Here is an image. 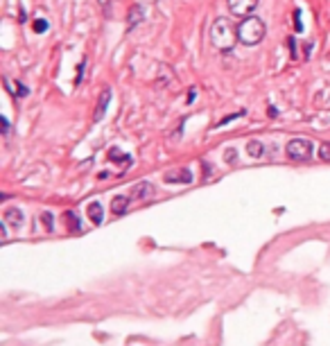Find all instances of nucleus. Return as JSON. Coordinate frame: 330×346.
Returning <instances> with one entry per match:
<instances>
[{
	"mask_svg": "<svg viewBox=\"0 0 330 346\" xmlns=\"http://www.w3.org/2000/svg\"><path fill=\"white\" fill-rule=\"evenodd\" d=\"M2 129H5V134H9V123H7V118H2Z\"/></svg>",
	"mask_w": 330,
	"mask_h": 346,
	"instance_id": "obj_22",
	"label": "nucleus"
},
{
	"mask_svg": "<svg viewBox=\"0 0 330 346\" xmlns=\"http://www.w3.org/2000/svg\"><path fill=\"white\" fill-rule=\"evenodd\" d=\"M32 27H34V32H39V34H43V32H47V21H46V18H36V21H34V25H32Z\"/></svg>",
	"mask_w": 330,
	"mask_h": 346,
	"instance_id": "obj_16",
	"label": "nucleus"
},
{
	"mask_svg": "<svg viewBox=\"0 0 330 346\" xmlns=\"http://www.w3.org/2000/svg\"><path fill=\"white\" fill-rule=\"evenodd\" d=\"M23 211H18L16 206H9V208H5V222L9 224V226H21V224H23Z\"/></svg>",
	"mask_w": 330,
	"mask_h": 346,
	"instance_id": "obj_8",
	"label": "nucleus"
},
{
	"mask_svg": "<svg viewBox=\"0 0 330 346\" xmlns=\"http://www.w3.org/2000/svg\"><path fill=\"white\" fill-rule=\"evenodd\" d=\"M127 208H129V197H127V195H116V197L111 199L113 215H124V213H127Z\"/></svg>",
	"mask_w": 330,
	"mask_h": 346,
	"instance_id": "obj_9",
	"label": "nucleus"
},
{
	"mask_svg": "<svg viewBox=\"0 0 330 346\" xmlns=\"http://www.w3.org/2000/svg\"><path fill=\"white\" fill-rule=\"evenodd\" d=\"M106 2H111V0H100V5H102V7H104Z\"/></svg>",
	"mask_w": 330,
	"mask_h": 346,
	"instance_id": "obj_23",
	"label": "nucleus"
},
{
	"mask_svg": "<svg viewBox=\"0 0 330 346\" xmlns=\"http://www.w3.org/2000/svg\"><path fill=\"white\" fill-rule=\"evenodd\" d=\"M233 161H237L236 149H226V163H233Z\"/></svg>",
	"mask_w": 330,
	"mask_h": 346,
	"instance_id": "obj_19",
	"label": "nucleus"
},
{
	"mask_svg": "<svg viewBox=\"0 0 330 346\" xmlns=\"http://www.w3.org/2000/svg\"><path fill=\"white\" fill-rule=\"evenodd\" d=\"M319 159L330 163V143H324V145L319 147Z\"/></svg>",
	"mask_w": 330,
	"mask_h": 346,
	"instance_id": "obj_17",
	"label": "nucleus"
},
{
	"mask_svg": "<svg viewBox=\"0 0 330 346\" xmlns=\"http://www.w3.org/2000/svg\"><path fill=\"white\" fill-rule=\"evenodd\" d=\"M145 21V7L142 5H134L131 7L129 16H127V29H134L138 23H142Z\"/></svg>",
	"mask_w": 330,
	"mask_h": 346,
	"instance_id": "obj_7",
	"label": "nucleus"
},
{
	"mask_svg": "<svg viewBox=\"0 0 330 346\" xmlns=\"http://www.w3.org/2000/svg\"><path fill=\"white\" fill-rule=\"evenodd\" d=\"M109 159H111L113 163H127V165L131 163L129 156H127V154H120V149H116V147H111V149H109Z\"/></svg>",
	"mask_w": 330,
	"mask_h": 346,
	"instance_id": "obj_14",
	"label": "nucleus"
},
{
	"mask_svg": "<svg viewBox=\"0 0 330 346\" xmlns=\"http://www.w3.org/2000/svg\"><path fill=\"white\" fill-rule=\"evenodd\" d=\"M64 220L68 222V229L75 231V233H79L82 231V222H79V217H77L75 211H66L64 213Z\"/></svg>",
	"mask_w": 330,
	"mask_h": 346,
	"instance_id": "obj_13",
	"label": "nucleus"
},
{
	"mask_svg": "<svg viewBox=\"0 0 330 346\" xmlns=\"http://www.w3.org/2000/svg\"><path fill=\"white\" fill-rule=\"evenodd\" d=\"M109 100H111V88H102L100 102H97V106H95V113H93L95 123H100L102 118H104V111H106V106H109Z\"/></svg>",
	"mask_w": 330,
	"mask_h": 346,
	"instance_id": "obj_6",
	"label": "nucleus"
},
{
	"mask_svg": "<svg viewBox=\"0 0 330 346\" xmlns=\"http://www.w3.org/2000/svg\"><path fill=\"white\" fill-rule=\"evenodd\" d=\"M154 195V186L149 181H142V183H138V186L134 188V197L136 199H149V197H152Z\"/></svg>",
	"mask_w": 330,
	"mask_h": 346,
	"instance_id": "obj_10",
	"label": "nucleus"
},
{
	"mask_svg": "<svg viewBox=\"0 0 330 346\" xmlns=\"http://www.w3.org/2000/svg\"><path fill=\"white\" fill-rule=\"evenodd\" d=\"M247 152H249L251 159H262V156H265V145H262L260 141H249Z\"/></svg>",
	"mask_w": 330,
	"mask_h": 346,
	"instance_id": "obj_12",
	"label": "nucleus"
},
{
	"mask_svg": "<svg viewBox=\"0 0 330 346\" xmlns=\"http://www.w3.org/2000/svg\"><path fill=\"white\" fill-rule=\"evenodd\" d=\"M294 39H289V41H287V46H289V50H292V54H294V57H296V46H294Z\"/></svg>",
	"mask_w": 330,
	"mask_h": 346,
	"instance_id": "obj_21",
	"label": "nucleus"
},
{
	"mask_svg": "<svg viewBox=\"0 0 330 346\" xmlns=\"http://www.w3.org/2000/svg\"><path fill=\"white\" fill-rule=\"evenodd\" d=\"M285 154L289 161H310L312 156V143L306 138H292L285 145Z\"/></svg>",
	"mask_w": 330,
	"mask_h": 346,
	"instance_id": "obj_3",
	"label": "nucleus"
},
{
	"mask_svg": "<svg viewBox=\"0 0 330 346\" xmlns=\"http://www.w3.org/2000/svg\"><path fill=\"white\" fill-rule=\"evenodd\" d=\"M265 32H267V27H265V23L260 21L258 16H247V18H242L240 21V25H237V39H240V43L242 46H258L262 39H265Z\"/></svg>",
	"mask_w": 330,
	"mask_h": 346,
	"instance_id": "obj_2",
	"label": "nucleus"
},
{
	"mask_svg": "<svg viewBox=\"0 0 330 346\" xmlns=\"http://www.w3.org/2000/svg\"><path fill=\"white\" fill-rule=\"evenodd\" d=\"M237 116H240V113H231V116H226V118H224V120H222V123H219V124H226V123H231V120H233V118H237Z\"/></svg>",
	"mask_w": 330,
	"mask_h": 346,
	"instance_id": "obj_20",
	"label": "nucleus"
},
{
	"mask_svg": "<svg viewBox=\"0 0 330 346\" xmlns=\"http://www.w3.org/2000/svg\"><path fill=\"white\" fill-rule=\"evenodd\" d=\"M226 7H229L231 16L237 18H247L256 12L258 7V0H226Z\"/></svg>",
	"mask_w": 330,
	"mask_h": 346,
	"instance_id": "obj_4",
	"label": "nucleus"
},
{
	"mask_svg": "<svg viewBox=\"0 0 330 346\" xmlns=\"http://www.w3.org/2000/svg\"><path fill=\"white\" fill-rule=\"evenodd\" d=\"M89 217L93 224H102V220H104V211H102V206L97 204V201H91L89 204Z\"/></svg>",
	"mask_w": 330,
	"mask_h": 346,
	"instance_id": "obj_11",
	"label": "nucleus"
},
{
	"mask_svg": "<svg viewBox=\"0 0 330 346\" xmlns=\"http://www.w3.org/2000/svg\"><path fill=\"white\" fill-rule=\"evenodd\" d=\"M211 41L217 50L229 52V50L236 48V41H240L237 39V27L231 23L229 18H215L211 25Z\"/></svg>",
	"mask_w": 330,
	"mask_h": 346,
	"instance_id": "obj_1",
	"label": "nucleus"
},
{
	"mask_svg": "<svg viewBox=\"0 0 330 346\" xmlns=\"http://www.w3.org/2000/svg\"><path fill=\"white\" fill-rule=\"evenodd\" d=\"M165 183H190L192 181V172L188 170V168H181L179 172H167V174L163 176Z\"/></svg>",
	"mask_w": 330,
	"mask_h": 346,
	"instance_id": "obj_5",
	"label": "nucleus"
},
{
	"mask_svg": "<svg viewBox=\"0 0 330 346\" xmlns=\"http://www.w3.org/2000/svg\"><path fill=\"white\" fill-rule=\"evenodd\" d=\"M294 29L296 32H303V25H301V9H294Z\"/></svg>",
	"mask_w": 330,
	"mask_h": 346,
	"instance_id": "obj_18",
	"label": "nucleus"
},
{
	"mask_svg": "<svg viewBox=\"0 0 330 346\" xmlns=\"http://www.w3.org/2000/svg\"><path fill=\"white\" fill-rule=\"evenodd\" d=\"M41 220H43V226H46L47 233H52L54 231V220H52V213H41Z\"/></svg>",
	"mask_w": 330,
	"mask_h": 346,
	"instance_id": "obj_15",
	"label": "nucleus"
}]
</instances>
